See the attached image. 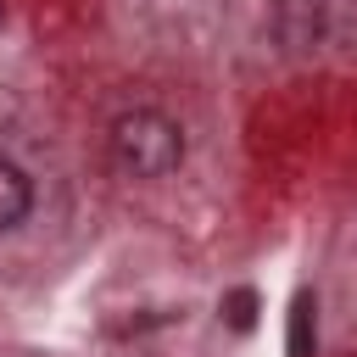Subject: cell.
I'll return each mask as SVG.
<instances>
[{
	"label": "cell",
	"mask_w": 357,
	"mask_h": 357,
	"mask_svg": "<svg viewBox=\"0 0 357 357\" xmlns=\"http://www.w3.org/2000/svg\"><path fill=\"white\" fill-rule=\"evenodd\" d=\"M28 206H33V184H28V173H22L17 162L0 156V234L17 229V223L28 218Z\"/></svg>",
	"instance_id": "2"
},
{
	"label": "cell",
	"mask_w": 357,
	"mask_h": 357,
	"mask_svg": "<svg viewBox=\"0 0 357 357\" xmlns=\"http://www.w3.org/2000/svg\"><path fill=\"white\" fill-rule=\"evenodd\" d=\"M229 324H234V329H251V324H257V296H251V290H234V296H229Z\"/></svg>",
	"instance_id": "4"
},
{
	"label": "cell",
	"mask_w": 357,
	"mask_h": 357,
	"mask_svg": "<svg viewBox=\"0 0 357 357\" xmlns=\"http://www.w3.org/2000/svg\"><path fill=\"white\" fill-rule=\"evenodd\" d=\"M318 307H312V296L301 290L296 301H290V340H284V351L290 357H312L318 351V318H312Z\"/></svg>",
	"instance_id": "3"
},
{
	"label": "cell",
	"mask_w": 357,
	"mask_h": 357,
	"mask_svg": "<svg viewBox=\"0 0 357 357\" xmlns=\"http://www.w3.org/2000/svg\"><path fill=\"white\" fill-rule=\"evenodd\" d=\"M112 162L134 178H167L178 162H184V128L151 106L139 112H123L112 123Z\"/></svg>",
	"instance_id": "1"
}]
</instances>
